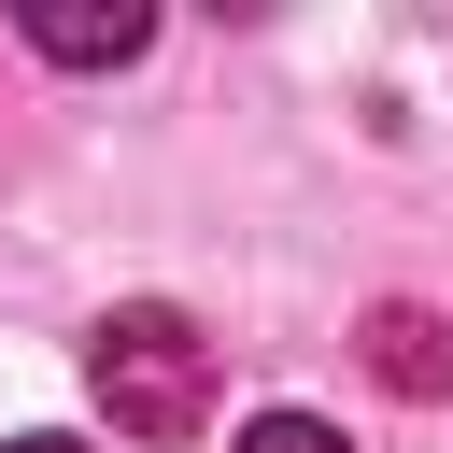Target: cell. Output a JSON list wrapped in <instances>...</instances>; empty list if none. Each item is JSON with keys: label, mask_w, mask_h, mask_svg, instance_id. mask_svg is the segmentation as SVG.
<instances>
[{"label": "cell", "mask_w": 453, "mask_h": 453, "mask_svg": "<svg viewBox=\"0 0 453 453\" xmlns=\"http://www.w3.org/2000/svg\"><path fill=\"white\" fill-rule=\"evenodd\" d=\"M85 382H99L113 439H142V453H184V439L212 425V340H198L184 311H156V297L85 340Z\"/></svg>", "instance_id": "1"}, {"label": "cell", "mask_w": 453, "mask_h": 453, "mask_svg": "<svg viewBox=\"0 0 453 453\" xmlns=\"http://www.w3.org/2000/svg\"><path fill=\"white\" fill-rule=\"evenodd\" d=\"M14 28H28L57 71H113V57H142V42H156V14H142V0H28Z\"/></svg>", "instance_id": "2"}, {"label": "cell", "mask_w": 453, "mask_h": 453, "mask_svg": "<svg viewBox=\"0 0 453 453\" xmlns=\"http://www.w3.org/2000/svg\"><path fill=\"white\" fill-rule=\"evenodd\" d=\"M368 368H382L396 396H453V326L396 297V311H368Z\"/></svg>", "instance_id": "3"}, {"label": "cell", "mask_w": 453, "mask_h": 453, "mask_svg": "<svg viewBox=\"0 0 453 453\" xmlns=\"http://www.w3.org/2000/svg\"><path fill=\"white\" fill-rule=\"evenodd\" d=\"M226 453H354V439H340V425H311V411H255Z\"/></svg>", "instance_id": "4"}, {"label": "cell", "mask_w": 453, "mask_h": 453, "mask_svg": "<svg viewBox=\"0 0 453 453\" xmlns=\"http://www.w3.org/2000/svg\"><path fill=\"white\" fill-rule=\"evenodd\" d=\"M0 453H99V439H57V425H42V439H0Z\"/></svg>", "instance_id": "5"}]
</instances>
